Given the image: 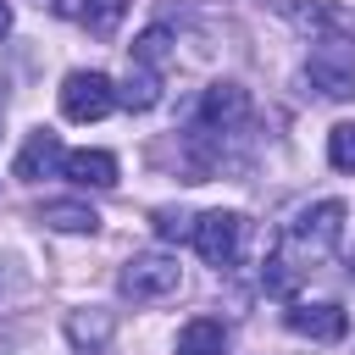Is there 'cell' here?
I'll return each mask as SVG.
<instances>
[{
	"instance_id": "6da1fadb",
	"label": "cell",
	"mask_w": 355,
	"mask_h": 355,
	"mask_svg": "<svg viewBox=\"0 0 355 355\" xmlns=\"http://www.w3.org/2000/svg\"><path fill=\"white\" fill-rule=\"evenodd\" d=\"M344 200H316V205H300L288 222H283V233H277V261L294 272V277H305V272H316V266H327L333 255H338V244H344Z\"/></svg>"
},
{
	"instance_id": "7a4b0ae2",
	"label": "cell",
	"mask_w": 355,
	"mask_h": 355,
	"mask_svg": "<svg viewBox=\"0 0 355 355\" xmlns=\"http://www.w3.org/2000/svg\"><path fill=\"white\" fill-rule=\"evenodd\" d=\"M305 83L322 100H349L355 94V33H316L305 50Z\"/></svg>"
},
{
	"instance_id": "3957f363",
	"label": "cell",
	"mask_w": 355,
	"mask_h": 355,
	"mask_svg": "<svg viewBox=\"0 0 355 355\" xmlns=\"http://www.w3.org/2000/svg\"><path fill=\"white\" fill-rule=\"evenodd\" d=\"M178 283H183V266H178V255H166V250H139V255H128L122 272H116V288H122L133 305L166 300V294H178Z\"/></svg>"
},
{
	"instance_id": "277c9868",
	"label": "cell",
	"mask_w": 355,
	"mask_h": 355,
	"mask_svg": "<svg viewBox=\"0 0 355 355\" xmlns=\"http://www.w3.org/2000/svg\"><path fill=\"white\" fill-rule=\"evenodd\" d=\"M189 239H194L205 266H233L239 244H244V216L239 211H205V216L189 222Z\"/></svg>"
},
{
	"instance_id": "5b68a950",
	"label": "cell",
	"mask_w": 355,
	"mask_h": 355,
	"mask_svg": "<svg viewBox=\"0 0 355 355\" xmlns=\"http://www.w3.org/2000/svg\"><path fill=\"white\" fill-rule=\"evenodd\" d=\"M116 111V83L105 72H67L61 83V116L67 122H100Z\"/></svg>"
},
{
	"instance_id": "8992f818",
	"label": "cell",
	"mask_w": 355,
	"mask_h": 355,
	"mask_svg": "<svg viewBox=\"0 0 355 355\" xmlns=\"http://www.w3.org/2000/svg\"><path fill=\"white\" fill-rule=\"evenodd\" d=\"M244 116H250V94L239 83H211L200 111H194V133L200 139H227L233 128H244Z\"/></svg>"
},
{
	"instance_id": "52a82bcc",
	"label": "cell",
	"mask_w": 355,
	"mask_h": 355,
	"mask_svg": "<svg viewBox=\"0 0 355 355\" xmlns=\"http://www.w3.org/2000/svg\"><path fill=\"white\" fill-rule=\"evenodd\" d=\"M283 322L300 333V338H316V344H333V338H344L349 333V316H344V305H333V300H322V305H288L283 311Z\"/></svg>"
},
{
	"instance_id": "ba28073f",
	"label": "cell",
	"mask_w": 355,
	"mask_h": 355,
	"mask_svg": "<svg viewBox=\"0 0 355 355\" xmlns=\"http://www.w3.org/2000/svg\"><path fill=\"white\" fill-rule=\"evenodd\" d=\"M39 6H50L55 17H67V22H78V28H89V33H116V22H122V11H128V0H39Z\"/></svg>"
},
{
	"instance_id": "9c48e42d",
	"label": "cell",
	"mask_w": 355,
	"mask_h": 355,
	"mask_svg": "<svg viewBox=\"0 0 355 355\" xmlns=\"http://www.w3.org/2000/svg\"><path fill=\"white\" fill-rule=\"evenodd\" d=\"M61 155H67L61 139H55L50 128H33L28 144L17 150V166H11V172H17L22 183H39V178H50V172H61Z\"/></svg>"
},
{
	"instance_id": "30bf717a",
	"label": "cell",
	"mask_w": 355,
	"mask_h": 355,
	"mask_svg": "<svg viewBox=\"0 0 355 355\" xmlns=\"http://www.w3.org/2000/svg\"><path fill=\"white\" fill-rule=\"evenodd\" d=\"M61 178H72L78 189H111L116 183V155L111 150H67Z\"/></svg>"
},
{
	"instance_id": "8fae6325",
	"label": "cell",
	"mask_w": 355,
	"mask_h": 355,
	"mask_svg": "<svg viewBox=\"0 0 355 355\" xmlns=\"http://www.w3.org/2000/svg\"><path fill=\"white\" fill-rule=\"evenodd\" d=\"M161 100V67H144V61H128V78L116 89V105L128 111H150Z\"/></svg>"
},
{
	"instance_id": "7c38bea8",
	"label": "cell",
	"mask_w": 355,
	"mask_h": 355,
	"mask_svg": "<svg viewBox=\"0 0 355 355\" xmlns=\"http://www.w3.org/2000/svg\"><path fill=\"white\" fill-rule=\"evenodd\" d=\"M178 355H227V327L216 316H194L178 327Z\"/></svg>"
},
{
	"instance_id": "4fadbf2b",
	"label": "cell",
	"mask_w": 355,
	"mask_h": 355,
	"mask_svg": "<svg viewBox=\"0 0 355 355\" xmlns=\"http://www.w3.org/2000/svg\"><path fill=\"white\" fill-rule=\"evenodd\" d=\"M39 222L55 227V233H94V227H100V216H94L89 205H78V200H50V205L39 211Z\"/></svg>"
},
{
	"instance_id": "5bb4252c",
	"label": "cell",
	"mask_w": 355,
	"mask_h": 355,
	"mask_svg": "<svg viewBox=\"0 0 355 355\" xmlns=\"http://www.w3.org/2000/svg\"><path fill=\"white\" fill-rule=\"evenodd\" d=\"M67 333H72L78 355H100V344L111 338V316L105 311H72L67 316Z\"/></svg>"
},
{
	"instance_id": "9a60e30c",
	"label": "cell",
	"mask_w": 355,
	"mask_h": 355,
	"mask_svg": "<svg viewBox=\"0 0 355 355\" xmlns=\"http://www.w3.org/2000/svg\"><path fill=\"white\" fill-rule=\"evenodd\" d=\"M327 161H333L338 172H355V122H338V128L327 133Z\"/></svg>"
},
{
	"instance_id": "2e32d148",
	"label": "cell",
	"mask_w": 355,
	"mask_h": 355,
	"mask_svg": "<svg viewBox=\"0 0 355 355\" xmlns=\"http://www.w3.org/2000/svg\"><path fill=\"white\" fill-rule=\"evenodd\" d=\"M133 61H144V67H161V61H166V28H150V33H139V44H133Z\"/></svg>"
},
{
	"instance_id": "e0dca14e",
	"label": "cell",
	"mask_w": 355,
	"mask_h": 355,
	"mask_svg": "<svg viewBox=\"0 0 355 355\" xmlns=\"http://www.w3.org/2000/svg\"><path fill=\"white\" fill-rule=\"evenodd\" d=\"M6 33H11V6L0 0V39H6Z\"/></svg>"
},
{
	"instance_id": "ac0fdd59",
	"label": "cell",
	"mask_w": 355,
	"mask_h": 355,
	"mask_svg": "<svg viewBox=\"0 0 355 355\" xmlns=\"http://www.w3.org/2000/svg\"><path fill=\"white\" fill-rule=\"evenodd\" d=\"M349 272H355V255H349Z\"/></svg>"
}]
</instances>
